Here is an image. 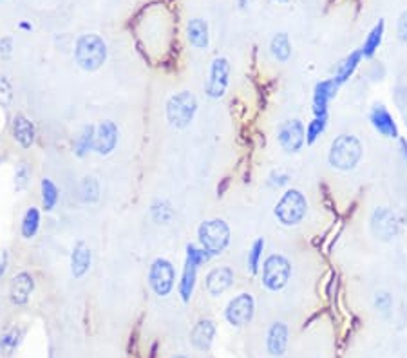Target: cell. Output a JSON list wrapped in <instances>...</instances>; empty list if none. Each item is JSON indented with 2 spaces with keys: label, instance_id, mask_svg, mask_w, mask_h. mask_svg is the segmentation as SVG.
Listing matches in <instances>:
<instances>
[{
  "label": "cell",
  "instance_id": "cell-1",
  "mask_svg": "<svg viewBox=\"0 0 407 358\" xmlns=\"http://www.w3.org/2000/svg\"><path fill=\"white\" fill-rule=\"evenodd\" d=\"M75 60L80 69L94 73L107 60V44L96 33H85L76 38Z\"/></svg>",
  "mask_w": 407,
  "mask_h": 358
},
{
  "label": "cell",
  "instance_id": "cell-2",
  "mask_svg": "<svg viewBox=\"0 0 407 358\" xmlns=\"http://www.w3.org/2000/svg\"><path fill=\"white\" fill-rule=\"evenodd\" d=\"M362 156H364V147L361 140L351 134H341L333 140L329 147L328 163L341 172H350L362 161Z\"/></svg>",
  "mask_w": 407,
  "mask_h": 358
},
{
  "label": "cell",
  "instance_id": "cell-3",
  "mask_svg": "<svg viewBox=\"0 0 407 358\" xmlns=\"http://www.w3.org/2000/svg\"><path fill=\"white\" fill-rule=\"evenodd\" d=\"M308 212V201L306 195L297 188H290L281 195V199L277 201L273 214H275L277 221L282 226H297L302 223V219L306 217Z\"/></svg>",
  "mask_w": 407,
  "mask_h": 358
},
{
  "label": "cell",
  "instance_id": "cell-4",
  "mask_svg": "<svg viewBox=\"0 0 407 358\" xmlns=\"http://www.w3.org/2000/svg\"><path fill=\"white\" fill-rule=\"evenodd\" d=\"M199 244L212 257L221 256L230 244V226L223 219H208L197 228Z\"/></svg>",
  "mask_w": 407,
  "mask_h": 358
},
{
  "label": "cell",
  "instance_id": "cell-5",
  "mask_svg": "<svg viewBox=\"0 0 407 358\" xmlns=\"http://www.w3.org/2000/svg\"><path fill=\"white\" fill-rule=\"evenodd\" d=\"M291 277V262L281 253H271L262 262V286L270 292H281Z\"/></svg>",
  "mask_w": 407,
  "mask_h": 358
},
{
  "label": "cell",
  "instance_id": "cell-6",
  "mask_svg": "<svg viewBox=\"0 0 407 358\" xmlns=\"http://www.w3.org/2000/svg\"><path fill=\"white\" fill-rule=\"evenodd\" d=\"M197 112V100L190 91L170 96L167 102V120L174 129H187Z\"/></svg>",
  "mask_w": 407,
  "mask_h": 358
},
{
  "label": "cell",
  "instance_id": "cell-7",
  "mask_svg": "<svg viewBox=\"0 0 407 358\" xmlns=\"http://www.w3.org/2000/svg\"><path fill=\"white\" fill-rule=\"evenodd\" d=\"M370 226L373 235L379 241L389 242L393 241L395 238H398V233H400V219H398V215L395 214L393 210L386 208V206H379L371 214Z\"/></svg>",
  "mask_w": 407,
  "mask_h": 358
},
{
  "label": "cell",
  "instance_id": "cell-8",
  "mask_svg": "<svg viewBox=\"0 0 407 358\" xmlns=\"http://www.w3.org/2000/svg\"><path fill=\"white\" fill-rule=\"evenodd\" d=\"M149 284L158 297H167L176 284V270L170 260L156 259L149 270Z\"/></svg>",
  "mask_w": 407,
  "mask_h": 358
},
{
  "label": "cell",
  "instance_id": "cell-9",
  "mask_svg": "<svg viewBox=\"0 0 407 358\" xmlns=\"http://www.w3.org/2000/svg\"><path fill=\"white\" fill-rule=\"evenodd\" d=\"M255 315V301L252 293H239L228 303L225 310V319L230 325L234 328H243L250 324Z\"/></svg>",
  "mask_w": 407,
  "mask_h": 358
},
{
  "label": "cell",
  "instance_id": "cell-10",
  "mask_svg": "<svg viewBox=\"0 0 407 358\" xmlns=\"http://www.w3.org/2000/svg\"><path fill=\"white\" fill-rule=\"evenodd\" d=\"M230 84V62L225 56H217L210 65L208 78H206L205 93L212 100H219L225 96Z\"/></svg>",
  "mask_w": 407,
  "mask_h": 358
},
{
  "label": "cell",
  "instance_id": "cell-11",
  "mask_svg": "<svg viewBox=\"0 0 407 358\" xmlns=\"http://www.w3.org/2000/svg\"><path fill=\"white\" fill-rule=\"evenodd\" d=\"M277 141L286 154H297L306 143V127L300 120H288L277 129Z\"/></svg>",
  "mask_w": 407,
  "mask_h": 358
},
{
  "label": "cell",
  "instance_id": "cell-12",
  "mask_svg": "<svg viewBox=\"0 0 407 358\" xmlns=\"http://www.w3.org/2000/svg\"><path fill=\"white\" fill-rule=\"evenodd\" d=\"M235 274L230 266H219L208 271L205 279V289L212 297H221L223 293L228 292L234 286Z\"/></svg>",
  "mask_w": 407,
  "mask_h": 358
},
{
  "label": "cell",
  "instance_id": "cell-13",
  "mask_svg": "<svg viewBox=\"0 0 407 358\" xmlns=\"http://www.w3.org/2000/svg\"><path fill=\"white\" fill-rule=\"evenodd\" d=\"M118 145V127L114 121L105 120L96 127L94 132V152L100 156H109Z\"/></svg>",
  "mask_w": 407,
  "mask_h": 358
},
{
  "label": "cell",
  "instance_id": "cell-14",
  "mask_svg": "<svg viewBox=\"0 0 407 358\" xmlns=\"http://www.w3.org/2000/svg\"><path fill=\"white\" fill-rule=\"evenodd\" d=\"M290 342V330L284 322H273L266 333V351L270 357L281 358L286 355Z\"/></svg>",
  "mask_w": 407,
  "mask_h": 358
},
{
  "label": "cell",
  "instance_id": "cell-15",
  "mask_svg": "<svg viewBox=\"0 0 407 358\" xmlns=\"http://www.w3.org/2000/svg\"><path fill=\"white\" fill-rule=\"evenodd\" d=\"M338 87L341 85L335 82V78L323 80L315 85L314 91V116L315 118H324L328 116V105L332 102L335 94H337Z\"/></svg>",
  "mask_w": 407,
  "mask_h": 358
},
{
  "label": "cell",
  "instance_id": "cell-16",
  "mask_svg": "<svg viewBox=\"0 0 407 358\" xmlns=\"http://www.w3.org/2000/svg\"><path fill=\"white\" fill-rule=\"evenodd\" d=\"M370 121L373 129L379 132L380 136L389 138V140H397L398 136V125L395 118L391 116V112L384 107V105H374L370 112Z\"/></svg>",
  "mask_w": 407,
  "mask_h": 358
},
{
  "label": "cell",
  "instance_id": "cell-17",
  "mask_svg": "<svg viewBox=\"0 0 407 358\" xmlns=\"http://www.w3.org/2000/svg\"><path fill=\"white\" fill-rule=\"evenodd\" d=\"M33 289H35L33 275L28 274V271H20V274L15 275L13 280H11V286H10L11 303L17 304V306L28 304Z\"/></svg>",
  "mask_w": 407,
  "mask_h": 358
},
{
  "label": "cell",
  "instance_id": "cell-18",
  "mask_svg": "<svg viewBox=\"0 0 407 358\" xmlns=\"http://www.w3.org/2000/svg\"><path fill=\"white\" fill-rule=\"evenodd\" d=\"M215 339V322L210 319H201L190 331V342L197 351L206 353L212 348Z\"/></svg>",
  "mask_w": 407,
  "mask_h": 358
},
{
  "label": "cell",
  "instance_id": "cell-19",
  "mask_svg": "<svg viewBox=\"0 0 407 358\" xmlns=\"http://www.w3.org/2000/svg\"><path fill=\"white\" fill-rule=\"evenodd\" d=\"M91 262H93V256H91L89 247L82 241L76 242L71 253V275L75 279H82L89 271Z\"/></svg>",
  "mask_w": 407,
  "mask_h": 358
},
{
  "label": "cell",
  "instance_id": "cell-20",
  "mask_svg": "<svg viewBox=\"0 0 407 358\" xmlns=\"http://www.w3.org/2000/svg\"><path fill=\"white\" fill-rule=\"evenodd\" d=\"M11 132H13L15 141L22 149H31L35 143V125L24 114H17L11 123Z\"/></svg>",
  "mask_w": 407,
  "mask_h": 358
},
{
  "label": "cell",
  "instance_id": "cell-21",
  "mask_svg": "<svg viewBox=\"0 0 407 358\" xmlns=\"http://www.w3.org/2000/svg\"><path fill=\"white\" fill-rule=\"evenodd\" d=\"M187 37L190 46L196 49H206L210 42V35H208V24L203 19H192L187 26Z\"/></svg>",
  "mask_w": 407,
  "mask_h": 358
},
{
  "label": "cell",
  "instance_id": "cell-22",
  "mask_svg": "<svg viewBox=\"0 0 407 358\" xmlns=\"http://www.w3.org/2000/svg\"><path fill=\"white\" fill-rule=\"evenodd\" d=\"M196 279H197V266L192 265V262H188L185 260V266H183V274H181V280H179L178 292L181 295V301L185 304L190 301L192 297L194 288H196Z\"/></svg>",
  "mask_w": 407,
  "mask_h": 358
},
{
  "label": "cell",
  "instance_id": "cell-23",
  "mask_svg": "<svg viewBox=\"0 0 407 358\" xmlns=\"http://www.w3.org/2000/svg\"><path fill=\"white\" fill-rule=\"evenodd\" d=\"M384 29H386V22L384 20H379V24L374 26L373 29L370 31L368 38H365L364 46H362L361 53L364 58H373V55L377 53V49L382 44V38H384Z\"/></svg>",
  "mask_w": 407,
  "mask_h": 358
},
{
  "label": "cell",
  "instance_id": "cell-24",
  "mask_svg": "<svg viewBox=\"0 0 407 358\" xmlns=\"http://www.w3.org/2000/svg\"><path fill=\"white\" fill-rule=\"evenodd\" d=\"M270 51H271V55H273V58H275L277 62H281V64H284V62L290 60L291 44H290V38H288V35H286V33H277L275 37L271 38Z\"/></svg>",
  "mask_w": 407,
  "mask_h": 358
},
{
  "label": "cell",
  "instance_id": "cell-25",
  "mask_svg": "<svg viewBox=\"0 0 407 358\" xmlns=\"http://www.w3.org/2000/svg\"><path fill=\"white\" fill-rule=\"evenodd\" d=\"M362 58H364V56H362V53L355 51V53H351L346 60H342V64L338 65L337 75H335V82H337L338 85L346 84L347 80L353 76V73H355V69L359 67V64H361Z\"/></svg>",
  "mask_w": 407,
  "mask_h": 358
},
{
  "label": "cell",
  "instance_id": "cell-26",
  "mask_svg": "<svg viewBox=\"0 0 407 358\" xmlns=\"http://www.w3.org/2000/svg\"><path fill=\"white\" fill-rule=\"evenodd\" d=\"M94 132H96V127L87 125L84 127V130H82L78 138H76L75 154L78 158H85L91 150H94Z\"/></svg>",
  "mask_w": 407,
  "mask_h": 358
},
{
  "label": "cell",
  "instance_id": "cell-27",
  "mask_svg": "<svg viewBox=\"0 0 407 358\" xmlns=\"http://www.w3.org/2000/svg\"><path fill=\"white\" fill-rule=\"evenodd\" d=\"M38 228H40V212H38V208L31 206L24 214L22 224H20V233H22L24 239H31L37 235Z\"/></svg>",
  "mask_w": 407,
  "mask_h": 358
},
{
  "label": "cell",
  "instance_id": "cell-28",
  "mask_svg": "<svg viewBox=\"0 0 407 358\" xmlns=\"http://www.w3.org/2000/svg\"><path fill=\"white\" fill-rule=\"evenodd\" d=\"M40 188H42V203H44V208L47 210V212H51L55 206H57L58 203V188L57 185L49 179V177H44L42 183H40Z\"/></svg>",
  "mask_w": 407,
  "mask_h": 358
},
{
  "label": "cell",
  "instance_id": "cell-29",
  "mask_svg": "<svg viewBox=\"0 0 407 358\" xmlns=\"http://www.w3.org/2000/svg\"><path fill=\"white\" fill-rule=\"evenodd\" d=\"M150 215L156 223L169 224L174 219V208L169 201H156L154 205L150 206Z\"/></svg>",
  "mask_w": 407,
  "mask_h": 358
},
{
  "label": "cell",
  "instance_id": "cell-30",
  "mask_svg": "<svg viewBox=\"0 0 407 358\" xmlns=\"http://www.w3.org/2000/svg\"><path fill=\"white\" fill-rule=\"evenodd\" d=\"M80 197L85 203H96L100 199V183L91 176L84 177L80 183Z\"/></svg>",
  "mask_w": 407,
  "mask_h": 358
},
{
  "label": "cell",
  "instance_id": "cell-31",
  "mask_svg": "<svg viewBox=\"0 0 407 358\" xmlns=\"http://www.w3.org/2000/svg\"><path fill=\"white\" fill-rule=\"evenodd\" d=\"M328 127V116L324 118H315L309 121L308 127H306V143L314 145L315 141L324 134V130Z\"/></svg>",
  "mask_w": 407,
  "mask_h": 358
},
{
  "label": "cell",
  "instance_id": "cell-32",
  "mask_svg": "<svg viewBox=\"0 0 407 358\" xmlns=\"http://www.w3.org/2000/svg\"><path fill=\"white\" fill-rule=\"evenodd\" d=\"M262 251H264V239H257V241L253 242L252 248H250V251H248V268L253 275L259 271Z\"/></svg>",
  "mask_w": 407,
  "mask_h": 358
},
{
  "label": "cell",
  "instance_id": "cell-33",
  "mask_svg": "<svg viewBox=\"0 0 407 358\" xmlns=\"http://www.w3.org/2000/svg\"><path fill=\"white\" fill-rule=\"evenodd\" d=\"M212 256L205 250V248L196 247V244H188L187 247V260L188 262H192V265H196L197 268L205 265V262H208Z\"/></svg>",
  "mask_w": 407,
  "mask_h": 358
},
{
  "label": "cell",
  "instance_id": "cell-34",
  "mask_svg": "<svg viewBox=\"0 0 407 358\" xmlns=\"http://www.w3.org/2000/svg\"><path fill=\"white\" fill-rule=\"evenodd\" d=\"M24 335L22 330H11L8 331L6 335L0 337V349L6 351V353H11L15 349L19 348L20 344V337Z\"/></svg>",
  "mask_w": 407,
  "mask_h": 358
},
{
  "label": "cell",
  "instance_id": "cell-35",
  "mask_svg": "<svg viewBox=\"0 0 407 358\" xmlns=\"http://www.w3.org/2000/svg\"><path fill=\"white\" fill-rule=\"evenodd\" d=\"M29 177H31V172H29V167L26 163H20L17 172H15V188L17 190H24L29 183Z\"/></svg>",
  "mask_w": 407,
  "mask_h": 358
},
{
  "label": "cell",
  "instance_id": "cell-36",
  "mask_svg": "<svg viewBox=\"0 0 407 358\" xmlns=\"http://www.w3.org/2000/svg\"><path fill=\"white\" fill-rule=\"evenodd\" d=\"M374 307L382 313H388L393 307V297L389 292H379L374 295Z\"/></svg>",
  "mask_w": 407,
  "mask_h": 358
},
{
  "label": "cell",
  "instance_id": "cell-37",
  "mask_svg": "<svg viewBox=\"0 0 407 358\" xmlns=\"http://www.w3.org/2000/svg\"><path fill=\"white\" fill-rule=\"evenodd\" d=\"M397 37L400 42L407 44V10H404L397 20Z\"/></svg>",
  "mask_w": 407,
  "mask_h": 358
},
{
  "label": "cell",
  "instance_id": "cell-38",
  "mask_svg": "<svg viewBox=\"0 0 407 358\" xmlns=\"http://www.w3.org/2000/svg\"><path fill=\"white\" fill-rule=\"evenodd\" d=\"M11 53H13V38H0V56H2V58H10Z\"/></svg>",
  "mask_w": 407,
  "mask_h": 358
},
{
  "label": "cell",
  "instance_id": "cell-39",
  "mask_svg": "<svg viewBox=\"0 0 407 358\" xmlns=\"http://www.w3.org/2000/svg\"><path fill=\"white\" fill-rule=\"evenodd\" d=\"M8 262H10V253L6 250L0 251V279L6 275V270H8Z\"/></svg>",
  "mask_w": 407,
  "mask_h": 358
},
{
  "label": "cell",
  "instance_id": "cell-40",
  "mask_svg": "<svg viewBox=\"0 0 407 358\" xmlns=\"http://www.w3.org/2000/svg\"><path fill=\"white\" fill-rule=\"evenodd\" d=\"M20 29H24V31H33V26L28 22H20Z\"/></svg>",
  "mask_w": 407,
  "mask_h": 358
},
{
  "label": "cell",
  "instance_id": "cell-41",
  "mask_svg": "<svg viewBox=\"0 0 407 358\" xmlns=\"http://www.w3.org/2000/svg\"><path fill=\"white\" fill-rule=\"evenodd\" d=\"M400 145H402L404 156H406V159H407V141H406V140H402V141H400Z\"/></svg>",
  "mask_w": 407,
  "mask_h": 358
},
{
  "label": "cell",
  "instance_id": "cell-42",
  "mask_svg": "<svg viewBox=\"0 0 407 358\" xmlns=\"http://www.w3.org/2000/svg\"><path fill=\"white\" fill-rule=\"evenodd\" d=\"M246 6H248V0H239V8H241V10H244Z\"/></svg>",
  "mask_w": 407,
  "mask_h": 358
},
{
  "label": "cell",
  "instance_id": "cell-43",
  "mask_svg": "<svg viewBox=\"0 0 407 358\" xmlns=\"http://www.w3.org/2000/svg\"><path fill=\"white\" fill-rule=\"evenodd\" d=\"M172 358H187V357H185V355H176V357H172Z\"/></svg>",
  "mask_w": 407,
  "mask_h": 358
},
{
  "label": "cell",
  "instance_id": "cell-44",
  "mask_svg": "<svg viewBox=\"0 0 407 358\" xmlns=\"http://www.w3.org/2000/svg\"><path fill=\"white\" fill-rule=\"evenodd\" d=\"M277 2H288V0H277Z\"/></svg>",
  "mask_w": 407,
  "mask_h": 358
},
{
  "label": "cell",
  "instance_id": "cell-45",
  "mask_svg": "<svg viewBox=\"0 0 407 358\" xmlns=\"http://www.w3.org/2000/svg\"><path fill=\"white\" fill-rule=\"evenodd\" d=\"M0 2H4V0H0Z\"/></svg>",
  "mask_w": 407,
  "mask_h": 358
}]
</instances>
